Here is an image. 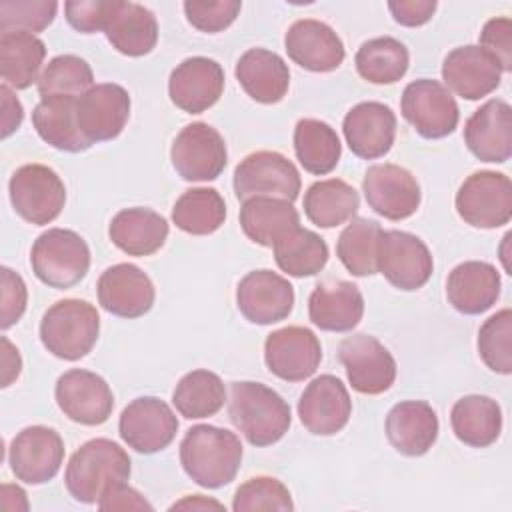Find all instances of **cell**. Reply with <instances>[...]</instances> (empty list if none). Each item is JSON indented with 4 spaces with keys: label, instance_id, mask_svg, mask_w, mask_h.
Masks as SVG:
<instances>
[{
    "label": "cell",
    "instance_id": "cell-44",
    "mask_svg": "<svg viewBox=\"0 0 512 512\" xmlns=\"http://www.w3.org/2000/svg\"><path fill=\"white\" fill-rule=\"evenodd\" d=\"M94 86L90 64L74 54H60L52 58L38 78V92L42 98L72 96L78 98Z\"/></svg>",
    "mask_w": 512,
    "mask_h": 512
},
{
    "label": "cell",
    "instance_id": "cell-29",
    "mask_svg": "<svg viewBox=\"0 0 512 512\" xmlns=\"http://www.w3.org/2000/svg\"><path fill=\"white\" fill-rule=\"evenodd\" d=\"M308 316L320 330L350 332L364 316L362 292L348 280L322 282L308 298Z\"/></svg>",
    "mask_w": 512,
    "mask_h": 512
},
{
    "label": "cell",
    "instance_id": "cell-8",
    "mask_svg": "<svg viewBox=\"0 0 512 512\" xmlns=\"http://www.w3.org/2000/svg\"><path fill=\"white\" fill-rule=\"evenodd\" d=\"M170 160L182 180H216L228 162V150L222 134L206 122L184 126L172 142Z\"/></svg>",
    "mask_w": 512,
    "mask_h": 512
},
{
    "label": "cell",
    "instance_id": "cell-41",
    "mask_svg": "<svg viewBox=\"0 0 512 512\" xmlns=\"http://www.w3.org/2000/svg\"><path fill=\"white\" fill-rule=\"evenodd\" d=\"M354 64L364 80L372 84H394L408 72L410 54L400 40L378 36L358 48Z\"/></svg>",
    "mask_w": 512,
    "mask_h": 512
},
{
    "label": "cell",
    "instance_id": "cell-36",
    "mask_svg": "<svg viewBox=\"0 0 512 512\" xmlns=\"http://www.w3.org/2000/svg\"><path fill=\"white\" fill-rule=\"evenodd\" d=\"M44 58L46 46L36 34L22 30L0 34V74L6 86L24 90L38 82Z\"/></svg>",
    "mask_w": 512,
    "mask_h": 512
},
{
    "label": "cell",
    "instance_id": "cell-25",
    "mask_svg": "<svg viewBox=\"0 0 512 512\" xmlns=\"http://www.w3.org/2000/svg\"><path fill=\"white\" fill-rule=\"evenodd\" d=\"M284 48L294 64L310 72H332L346 56L340 36L314 18L296 20L284 36Z\"/></svg>",
    "mask_w": 512,
    "mask_h": 512
},
{
    "label": "cell",
    "instance_id": "cell-4",
    "mask_svg": "<svg viewBox=\"0 0 512 512\" xmlns=\"http://www.w3.org/2000/svg\"><path fill=\"white\" fill-rule=\"evenodd\" d=\"M98 334V310L80 298L58 300L40 320V340L44 348L68 362L84 358L94 348Z\"/></svg>",
    "mask_w": 512,
    "mask_h": 512
},
{
    "label": "cell",
    "instance_id": "cell-49",
    "mask_svg": "<svg viewBox=\"0 0 512 512\" xmlns=\"http://www.w3.org/2000/svg\"><path fill=\"white\" fill-rule=\"evenodd\" d=\"M116 0H70L64 4L68 24L82 32L94 34L106 28Z\"/></svg>",
    "mask_w": 512,
    "mask_h": 512
},
{
    "label": "cell",
    "instance_id": "cell-13",
    "mask_svg": "<svg viewBox=\"0 0 512 512\" xmlns=\"http://www.w3.org/2000/svg\"><path fill=\"white\" fill-rule=\"evenodd\" d=\"M120 438L140 454H154L172 444L178 432L174 410L156 396L134 398L120 414Z\"/></svg>",
    "mask_w": 512,
    "mask_h": 512
},
{
    "label": "cell",
    "instance_id": "cell-23",
    "mask_svg": "<svg viewBox=\"0 0 512 512\" xmlns=\"http://www.w3.org/2000/svg\"><path fill=\"white\" fill-rule=\"evenodd\" d=\"M502 68L496 58L476 44L454 48L442 64L444 86L466 100H480L500 86Z\"/></svg>",
    "mask_w": 512,
    "mask_h": 512
},
{
    "label": "cell",
    "instance_id": "cell-15",
    "mask_svg": "<svg viewBox=\"0 0 512 512\" xmlns=\"http://www.w3.org/2000/svg\"><path fill=\"white\" fill-rule=\"evenodd\" d=\"M54 398L64 416L84 426L104 424L114 408L108 382L100 374L82 368H72L56 380Z\"/></svg>",
    "mask_w": 512,
    "mask_h": 512
},
{
    "label": "cell",
    "instance_id": "cell-38",
    "mask_svg": "<svg viewBox=\"0 0 512 512\" xmlns=\"http://www.w3.org/2000/svg\"><path fill=\"white\" fill-rule=\"evenodd\" d=\"M294 152L306 172L324 176L338 166L342 144L330 124L316 118H300L294 128Z\"/></svg>",
    "mask_w": 512,
    "mask_h": 512
},
{
    "label": "cell",
    "instance_id": "cell-10",
    "mask_svg": "<svg viewBox=\"0 0 512 512\" xmlns=\"http://www.w3.org/2000/svg\"><path fill=\"white\" fill-rule=\"evenodd\" d=\"M400 110L414 130L428 140L452 134L460 118L452 92L442 82L430 78L414 80L404 88Z\"/></svg>",
    "mask_w": 512,
    "mask_h": 512
},
{
    "label": "cell",
    "instance_id": "cell-2",
    "mask_svg": "<svg viewBox=\"0 0 512 512\" xmlns=\"http://www.w3.org/2000/svg\"><path fill=\"white\" fill-rule=\"evenodd\" d=\"M228 416L252 446L278 442L292 424L288 402L260 382H234L230 386Z\"/></svg>",
    "mask_w": 512,
    "mask_h": 512
},
{
    "label": "cell",
    "instance_id": "cell-34",
    "mask_svg": "<svg viewBox=\"0 0 512 512\" xmlns=\"http://www.w3.org/2000/svg\"><path fill=\"white\" fill-rule=\"evenodd\" d=\"M450 426L462 444L486 448L494 444L502 432L500 404L482 394L462 396L450 410Z\"/></svg>",
    "mask_w": 512,
    "mask_h": 512
},
{
    "label": "cell",
    "instance_id": "cell-5",
    "mask_svg": "<svg viewBox=\"0 0 512 512\" xmlns=\"http://www.w3.org/2000/svg\"><path fill=\"white\" fill-rule=\"evenodd\" d=\"M30 264L42 284L66 290L86 276L90 268V248L74 230L48 228L34 240Z\"/></svg>",
    "mask_w": 512,
    "mask_h": 512
},
{
    "label": "cell",
    "instance_id": "cell-54",
    "mask_svg": "<svg viewBox=\"0 0 512 512\" xmlns=\"http://www.w3.org/2000/svg\"><path fill=\"white\" fill-rule=\"evenodd\" d=\"M0 96H2V110H4V114H2V136L8 138L22 124L24 110H22L20 100L12 94L10 86L2 84L0 86Z\"/></svg>",
    "mask_w": 512,
    "mask_h": 512
},
{
    "label": "cell",
    "instance_id": "cell-47",
    "mask_svg": "<svg viewBox=\"0 0 512 512\" xmlns=\"http://www.w3.org/2000/svg\"><path fill=\"white\" fill-rule=\"evenodd\" d=\"M58 2L54 0H6L0 2V32L22 30L42 32L56 16Z\"/></svg>",
    "mask_w": 512,
    "mask_h": 512
},
{
    "label": "cell",
    "instance_id": "cell-17",
    "mask_svg": "<svg viewBox=\"0 0 512 512\" xmlns=\"http://www.w3.org/2000/svg\"><path fill=\"white\" fill-rule=\"evenodd\" d=\"M322 360L318 336L304 326H286L268 334L264 342L266 368L286 382L310 378Z\"/></svg>",
    "mask_w": 512,
    "mask_h": 512
},
{
    "label": "cell",
    "instance_id": "cell-53",
    "mask_svg": "<svg viewBox=\"0 0 512 512\" xmlns=\"http://www.w3.org/2000/svg\"><path fill=\"white\" fill-rule=\"evenodd\" d=\"M436 2L434 0H392L388 2V10L392 18L408 28H416L426 24L432 14L436 12Z\"/></svg>",
    "mask_w": 512,
    "mask_h": 512
},
{
    "label": "cell",
    "instance_id": "cell-24",
    "mask_svg": "<svg viewBox=\"0 0 512 512\" xmlns=\"http://www.w3.org/2000/svg\"><path fill=\"white\" fill-rule=\"evenodd\" d=\"M342 132L354 156L376 160L390 152L396 138V116L382 102H360L348 110Z\"/></svg>",
    "mask_w": 512,
    "mask_h": 512
},
{
    "label": "cell",
    "instance_id": "cell-6",
    "mask_svg": "<svg viewBox=\"0 0 512 512\" xmlns=\"http://www.w3.org/2000/svg\"><path fill=\"white\" fill-rule=\"evenodd\" d=\"M8 194L14 212L36 226L56 220L66 202L62 178L44 164L20 166L8 182Z\"/></svg>",
    "mask_w": 512,
    "mask_h": 512
},
{
    "label": "cell",
    "instance_id": "cell-37",
    "mask_svg": "<svg viewBox=\"0 0 512 512\" xmlns=\"http://www.w3.org/2000/svg\"><path fill=\"white\" fill-rule=\"evenodd\" d=\"M358 206V192L340 178L318 180L304 192V214L318 228H334L352 220Z\"/></svg>",
    "mask_w": 512,
    "mask_h": 512
},
{
    "label": "cell",
    "instance_id": "cell-16",
    "mask_svg": "<svg viewBox=\"0 0 512 512\" xmlns=\"http://www.w3.org/2000/svg\"><path fill=\"white\" fill-rule=\"evenodd\" d=\"M362 192L368 206L376 214L394 222L410 218L422 200L416 176L410 170L390 162L374 164L366 170Z\"/></svg>",
    "mask_w": 512,
    "mask_h": 512
},
{
    "label": "cell",
    "instance_id": "cell-3",
    "mask_svg": "<svg viewBox=\"0 0 512 512\" xmlns=\"http://www.w3.org/2000/svg\"><path fill=\"white\" fill-rule=\"evenodd\" d=\"M130 470V456L118 442L92 438L70 456L64 484L76 502L94 504L108 486L128 480Z\"/></svg>",
    "mask_w": 512,
    "mask_h": 512
},
{
    "label": "cell",
    "instance_id": "cell-40",
    "mask_svg": "<svg viewBox=\"0 0 512 512\" xmlns=\"http://www.w3.org/2000/svg\"><path fill=\"white\" fill-rule=\"evenodd\" d=\"M226 402V388L218 374L210 370H192L184 374L174 392L172 404L188 420L214 416Z\"/></svg>",
    "mask_w": 512,
    "mask_h": 512
},
{
    "label": "cell",
    "instance_id": "cell-14",
    "mask_svg": "<svg viewBox=\"0 0 512 512\" xmlns=\"http://www.w3.org/2000/svg\"><path fill=\"white\" fill-rule=\"evenodd\" d=\"M64 462V442L54 428L28 426L20 430L8 448V464L24 484H44L52 480Z\"/></svg>",
    "mask_w": 512,
    "mask_h": 512
},
{
    "label": "cell",
    "instance_id": "cell-45",
    "mask_svg": "<svg viewBox=\"0 0 512 512\" xmlns=\"http://www.w3.org/2000/svg\"><path fill=\"white\" fill-rule=\"evenodd\" d=\"M478 354L482 362L498 374L512 372V310L502 308L492 314L478 330Z\"/></svg>",
    "mask_w": 512,
    "mask_h": 512
},
{
    "label": "cell",
    "instance_id": "cell-20",
    "mask_svg": "<svg viewBox=\"0 0 512 512\" xmlns=\"http://www.w3.org/2000/svg\"><path fill=\"white\" fill-rule=\"evenodd\" d=\"M100 306L118 318H140L152 310L156 290L150 276L136 264L106 268L96 284Z\"/></svg>",
    "mask_w": 512,
    "mask_h": 512
},
{
    "label": "cell",
    "instance_id": "cell-46",
    "mask_svg": "<svg viewBox=\"0 0 512 512\" xmlns=\"http://www.w3.org/2000/svg\"><path fill=\"white\" fill-rule=\"evenodd\" d=\"M234 512H248V510H280L290 512L294 510V502L290 490L272 476H256L246 480L238 486L234 500Z\"/></svg>",
    "mask_w": 512,
    "mask_h": 512
},
{
    "label": "cell",
    "instance_id": "cell-39",
    "mask_svg": "<svg viewBox=\"0 0 512 512\" xmlns=\"http://www.w3.org/2000/svg\"><path fill=\"white\" fill-rule=\"evenodd\" d=\"M274 260L282 272L294 278L318 274L328 262V244L322 236L302 226L288 232L274 246Z\"/></svg>",
    "mask_w": 512,
    "mask_h": 512
},
{
    "label": "cell",
    "instance_id": "cell-26",
    "mask_svg": "<svg viewBox=\"0 0 512 512\" xmlns=\"http://www.w3.org/2000/svg\"><path fill=\"white\" fill-rule=\"evenodd\" d=\"M464 142L482 162L502 164L512 156V108L502 98L482 104L464 124Z\"/></svg>",
    "mask_w": 512,
    "mask_h": 512
},
{
    "label": "cell",
    "instance_id": "cell-18",
    "mask_svg": "<svg viewBox=\"0 0 512 512\" xmlns=\"http://www.w3.org/2000/svg\"><path fill=\"white\" fill-rule=\"evenodd\" d=\"M128 118L130 96L120 84H96L76 98L78 128L90 144L120 136Z\"/></svg>",
    "mask_w": 512,
    "mask_h": 512
},
{
    "label": "cell",
    "instance_id": "cell-7",
    "mask_svg": "<svg viewBox=\"0 0 512 512\" xmlns=\"http://www.w3.org/2000/svg\"><path fill=\"white\" fill-rule=\"evenodd\" d=\"M458 216L474 228H500L512 218V182L506 174L480 170L456 192Z\"/></svg>",
    "mask_w": 512,
    "mask_h": 512
},
{
    "label": "cell",
    "instance_id": "cell-51",
    "mask_svg": "<svg viewBox=\"0 0 512 512\" xmlns=\"http://www.w3.org/2000/svg\"><path fill=\"white\" fill-rule=\"evenodd\" d=\"M480 48L490 52L502 72L512 70V20L508 16L492 18L480 32Z\"/></svg>",
    "mask_w": 512,
    "mask_h": 512
},
{
    "label": "cell",
    "instance_id": "cell-30",
    "mask_svg": "<svg viewBox=\"0 0 512 512\" xmlns=\"http://www.w3.org/2000/svg\"><path fill=\"white\" fill-rule=\"evenodd\" d=\"M234 74L242 90L260 104L280 102L290 86L288 64L282 56L266 48L246 50L238 58Z\"/></svg>",
    "mask_w": 512,
    "mask_h": 512
},
{
    "label": "cell",
    "instance_id": "cell-35",
    "mask_svg": "<svg viewBox=\"0 0 512 512\" xmlns=\"http://www.w3.org/2000/svg\"><path fill=\"white\" fill-rule=\"evenodd\" d=\"M32 124L38 136L56 150L84 152L92 146L78 128L76 98L72 96L42 98L32 112Z\"/></svg>",
    "mask_w": 512,
    "mask_h": 512
},
{
    "label": "cell",
    "instance_id": "cell-32",
    "mask_svg": "<svg viewBox=\"0 0 512 512\" xmlns=\"http://www.w3.org/2000/svg\"><path fill=\"white\" fill-rule=\"evenodd\" d=\"M104 34L120 54L138 58L154 50L158 42V22L146 6L116 0Z\"/></svg>",
    "mask_w": 512,
    "mask_h": 512
},
{
    "label": "cell",
    "instance_id": "cell-12",
    "mask_svg": "<svg viewBox=\"0 0 512 512\" xmlns=\"http://www.w3.org/2000/svg\"><path fill=\"white\" fill-rule=\"evenodd\" d=\"M342 362L350 386L368 396L386 392L396 380V360L390 350L370 334H352L340 342Z\"/></svg>",
    "mask_w": 512,
    "mask_h": 512
},
{
    "label": "cell",
    "instance_id": "cell-48",
    "mask_svg": "<svg viewBox=\"0 0 512 512\" xmlns=\"http://www.w3.org/2000/svg\"><path fill=\"white\" fill-rule=\"evenodd\" d=\"M242 2L238 0H218V2H198V0H186L184 2V14L186 20L200 32H222L228 28L236 16L240 14Z\"/></svg>",
    "mask_w": 512,
    "mask_h": 512
},
{
    "label": "cell",
    "instance_id": "cell-33",
    "mask_svg": "<svg viewBox=\"0 0 512 512\" xmlns=\"http://www.w3.org/2000/svg\"><path fill=\"white\" fill-rule=\"evenodd\" d=\"M240 226L252 242L272 248L280 238L300 226V214L290 200L254 196L242 202Z\"/></svg>",
    "mask_w": 512,
    "mask_h": 512
},
{
    "label": "cell",
    "instance_id": "cell-11",
    "mask_svg": "<svg viewBox=\"0 0 512 512\" xmlns=\"http://www.w3.org/2000/svg\"><path fill=\"white\" fill-rule=\"evenodd\" d=\"M376 266L394 288L406 292L422 288L434 270L428 246L418 236L404 230H382Z\"/></svg>",
    "mask_w": 512,
    "mask_h": 512
},
{
    "label": "cell",
    "instance_id": "cell-31",
    "mask_svg": "<svg viewBox=\"0 0 512 512\" xmlns=\"http://www.w3.org/2000/svg\"><path fill=\"white\" fill-rule=\"evenodd\" d=\"M108 236L112 244L128 256H150L164 246L168 222L150 208H124L112 218Z\"/></svg>",
    "mask_w": 512,
    "mask_h": 512
},
{
    "label": "cell",
    "instance_id": "cell-42",
    "mask_svg": "<svg viewBox=\"0 0 512 512\" xmlns=\"http://www.w3.org/2000/svg\"><path fill=\"white\" fill-rule=\"evenodd\" d=\"M226 220V202L214 188H190L172 208V222L186 234L208 236Z\"/></svg>",
    "mask_w": 512,
    "mask_h": 512
},
{
    "label": "cell",
    "instance_id": "cell-21",
    "mask_svg": "<svg viewBox=\"0 0 512 512\" xmlns=\"http://www.w3.org/2000/svg\"><path fill=\"white\" fill-rule=\"evenodd\" d=\"M236 304L248 322L268 326L288 318L294 308V288L272 270H252L238 282Z\"/></svg>",
    "mask_w": 512,
    "mask_h": 512
},
{
    "label": "cell",
    "instance_id": "cell-27",
    "mask_svg": "<svg viewBox=\"0 0 512 512\" xmlns=\"http://www.w3.org/2000/svg\"><path fill=\"white\" fill-rule=\"evenodd\" d=\"M386 438L402 456L426 454L438 438V416L424 400H404L390 408L386 416Z\"/></svg>",
    "mask_w": 512,
    "mask_h": 512
},
{
    "label": "cell",
    "instance_id": "cell-22",
    "mask_svg": "<svg viewBox=\"0 0 512 512\" xmlns=\"http://www.w3.org/2000/svg\"><path fill=\"white\" fill-rule=\"evenodd\" d=\"M224 92L222 66L206 56L182 60L170 74V100L188 114H200L212 108Z\"/></svg>",
    "mask_w": 512,
    "mask_h": 512
},
{
    "label": "cell",
    "instance_id": "cell-9",
    "mask_svg": "<svg viewBox=\"0 0 512 512\" xmlns=\"http://www.w3.org/2000/svg\"><path fill=\"white\" fill-rule=\"evenodd\" d=\"M300 186L298 168L274 150L252 152L234 170V192L242 202L254 196H274L294 202Z\"/></svg>",
    "mask_w": 512,
    "mask_h": 512
},
{
    "label": "cell",
    "instance_id": "cell-43",
    "mask_svg": "<svg viewBox=\"0 0 512 512\" xmlns=\"http://www.w3.org/2000/svg\"><path fill=\"white\" fill-rule=\"evenodd\" d=\"M382 226L376 220L352 218L340 232L336 254L344 268L354 276H372L378 272L376 254Z\"/></svg>",
    "mask_w": 512,
    "mask_h": 512
},
{
    "label": "cell",
    "instance_id": "cell-1",
    "mask_svg": "<svg viewBox=\"0 0 512 512\" xmlns=\"http://www.w3.org/2000/svg\"><path fill=\"white\" fill-rule=\"evenodd\" d=\"M240 462V438L226 428L196 424L180 442V464L202 488L216 490L230 484L238 474Z\"/></svg>",
    "mask_w": 512,
    "mask_h": 512
},
{
    "label": "cell",
    "instance_id": "cell-19",
    "mask_svg": "<svg viewBox=\"0 0 512 512\" xmlns=\"http://www.w3.org/2000/svg\"><path fill=\"white\" fill-rule=\"evenodd\" d=\"M350 414V394L334 374L316 376L300 394L298 416L310 434L332 436L348 424Z\"/></svg>",
    "mask_w": 512,
    "mask_h": 512
},
{
    "label": "cell",
    "instance_id": "cell-52",
    "mask_svg": "<svg viewBox=\"0 0 512 512\" xmlns=\"http://www.w3.org/2000/svg\"><path fill=\"white\" fill-rule=\"evenodd\" d=\"M98 508L106 510H152V504L132 486L124 482H116L104 490L98 500Z\"/></svg>",
    "mask_w": 512,
    "mask_h": 512
},
{
    "label": "cell",
    "instance_id": "cell-28",
    "mask_svg": "<svg viewBox=\"0 0 512 512\" xmlns=\"http://www.w3.org/2000/svg\"><path fill=\"white\" fill-rule=\"evenodd\" d=\"M500 288V272L482 260H466L454 266L446 280L448 302L466 316H476L492 308L500 296Z\"/></svg>",
    "mask_w": 512,
    "mask_h": 512
},
{
    "label": "cell",
    "instance_id": "cell-55",
    "mask_svg": "<svg viewBox=\"0 0 512 512\" xmlns=\"http://www.w3.org/2000/svg\"><path fill=\"white\" fill-rule=\"evenodd\" d=\"M2 350H4V354H2V366H4L2 368V388H6L18 378V374L22 370V360H20L18 348H14L6 336H2Z\"/></svg>",
    "mask_w": 512,
    "mask_h": 512
},
{
    "label": "cell",
    "instance_id": "cell-56",
    "mask_svg": "<svg viewBox=\"0 0 512 512\" xmlns=\"http://www.w3.org/2000/svg\"><path fill=\"white\" fill-rule=\"evenodd\" d=\"M176 508H192V510L200 508V510H204V508H224V506L220 502H216V500H206L204 496L194 494V496H188V498H184V500H180V502L170 506V510H176Z\"/></svg>",
    "mask_w": 512,
    "mask_h": 512
},
{
    "label": "cell",
    "instance_id": "cell-50",
    "mask_svg": "<svg viewBox=\"0 0 512 512\" xmlns=\"http://www.w3.org/2000/svg\"><path fill=\"white\" fill-rule=\"evenodd\" d=\"M0 278H2L0 326H2V330H8L22 318V314L26 310V302H28V290H26L22 276L16 274L14 270H10L8 266L0 268Z\"/></svg>",
    "mask_w": 512,
    "mask_h": 512
}]
</instances>
